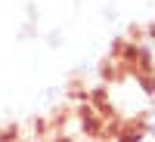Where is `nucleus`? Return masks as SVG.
Wrapping results in <instances>:
<instances>
[{"mask_svg": "<svg viewBox=\"0 0 155 142\" xmlns=\"http://www.w3.org/2000/svg\"><path fill=\"white\" fill-rule=\"evenodd\" d=\"M140 142H152V136H149V133H146V136H143V139H140Z\"/></svg>", "mask_w": 155, "mask_h": 142, "instance_id": "1", "label": "nucleus"}]
</instances>
